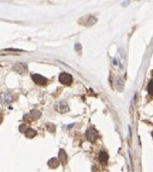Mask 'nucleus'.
<instances>
[{
  "instance_id": "obj_1",
  "label": "nucleus",
  "mask_w": 153,
  "mask_h": 172,
  "mask_svg": "<svg viewBox=\"0 0 153 172\" xmlns=\"http://www.w3.org/2000/svg\"><path fill=\"white\" fill-rule=\"evenodd\" d=\"M15 98H16L15 94H13L12 92L7 91V92H4V93L1 94V97H0V101H1V103L7 104V103H11V102H12Z\"/></svg>"
},
{
  "instance_id": "obj_9",
  "label": "nucleus",
  "mask_w": 153,
  "mask_h": 172,
  "mask_svg": "<svg viewBox=\"0 0 153 172\" xmlns=\"http://www.w3.org/2000/svg\"><path fill=\"white\" fill-rule=\"evenodd\" d=\"M59 161L62 164H66L68 162V155H66L65 150H63V149L59 150Z\"/></svg>"
},
{
  "instance_id": "obj_8",
  "label": "nucleus",
  "mask_w": 153,
  "mask_h": 172,
  "mask_svg": "<svg viewBox=\"0 0 153 172\" xmlns=\"http://www.w3.org/2000/svg\"><path fill=\"white\" fill-rule=\"evenodd\" d=\"M107 160H109V154L106 152H101L99 154V161L101 162V164H106L107 162Z\"/></svg>"
},
{
  "instance_id": "obj_7",
  "label": "nucleus",
  "mask_w": 153,
  "mask_h": 172,
  "mask_svg": "<svg viewBox=\"0 0 153 172\" xmlns=\"http://www.w3.org/2000/svg\"><path fill=\"white\" fill-rule=\"evenodd\" d=\"M39 116H40V111H38V110H33L30 114H28V115L24 116V120H25V121H28L29 119H30V120H34V119H38Z\"/></svg>"
},
{
  "instance_id": "obj_3",
  "label": "nucleus",
  "mask_w": 153,
  "mask_h": 172,
  "mask_svg": "<svg viewBox=\"0 0 153 172\" xmlns=\"http://www.w3.org/2000/svg\"><path fill=\"white\" fill-rule=\"evenodd\" d=\"M59 81L62 82L63 85H71L72 82V76L68 74V73H62L59 75Z\"/></svg>"
},
{
  "instance_id": "obj_12",
  "label": "nucleus",
  "mask_w": 153,
  "mask_h": 172,
  "mask_svg": "<svg viewBox=\"0 0 153 172\" xmlns=\"http://www.w3.org/2000/svg\"><path fill=\"white\" fill-rule=\"evenodd\" d=\"M147 91H148V93H150L151 96L153 97V80H151V81H150L148 86H147Z\"/></svg>"
},
{
  "instance_id": "obj_15",
  "label": "nucleus",
  "mask_w": 153,
  "mask_h": 172,
  "mask_svg": "<svg viewBox=\"0 0 153 172\" xmlns=\"http://www.w3.org/2000/svg\"><path fill=\"white\" fill-rule=\"evenodd\" d=\"M1 121H3V116H1V115H0V122H1Z\"/></svg>"
},
{
  "instance_id": "obj_16",
  "label": "nucleus",
  "mask_w": 153,
  "mask_h": 172,
  "mask_svg": "<svg viewBox=\"0 0 153 172\" xmlns=\"http://www.w3.org/2000/svg\"><path fill=\"white\" fill-rule=\"evenodd\" d=\"M152 137H153V132H152Z\"/></svg>"
},
{
  "instance_id": "obj_10",
  "label": "nucleus",
  "mask_w": 153,
  "mask_h": 172,
  "mask_svg": "<svg viewBox=\"0 0 153 172\" xmlns=\"http://www.w3.org/2000/svg\"><path fill=\"white\" fill-rule=\"evenodd\" d=\"M59 160L58 159H56V158H53V159H51L50 161H48V166L50 167H52V169H56V167H58L59 166Z\"/></svg>"
},
{
  "instance_id": "obj_2",
  "label": "nucleus",
  "mask_w": 153,
  "mask_h": 172,
  "mask_svg": "<svg viewBox=\"0 0 153 172\" xmlns=\"http://www.w3.org/2000/svg\"><path fill=\"white\" fill-rule=\"evenodd\" d=\"M98 137H99V135H98V132L95 131V128H88V130H87V132H86V138H87L88 141L95 142Z\"/></svg>"
},
{
  "instance_id": "obj_6",
  "label": "nucleus",
  "mask_w": 153,
  "mask_h": 172,
  "mask_svg": "<svg viewBox=\"0 0 153 172\" xmlns=\"http://www.w3.org/2000/svg\"><path fill=\"white\" fill-rule=\"evenodd\" d=\"M56 109L58 111H60V113H65L69 110V107H68V103L66 102H60V103H58L56 105Z\"/></svg>"
},
{
  "instance_id": "obj_13",
  "label": "nucleus",
  "mask_w": 153,
  "mask_h": 172,
  "mask_svg": "<svg viewBox=\"0 0 153 172\" xmlns=\"http://www.w3.org/2000/svg\"><path fill=\"white\" fill-rule=\"evenodd\" d=\"M19 130H21V131H23V132H25V131H24V130H28V128H27V127H25L24 125H22V126L19 127Z\"/></svg>"
},
{
  "instance_id": "obj_5",
  "label": "nucleus",
  "mask_w": 153,
  "mask_h": 172,
  "mask_svg": "<svg viewBox=\"0 0 153 172\" xmlns=\"http://www.w3.org/2000/svg\"><path fill=\"white\" fill-rule=\"evenodd\" d=\"M12 69L15 70V72L19 73V74H24L27 72V66H25L24 63H18V64H16Z\"/></svg>"
},
{
  "instance_id": "obj_14",
  "label": "nucleus",
  "mask_w": 153,
  "mask_h": 172,
  "mask_svg": "<svg viewBox=\"0 0 153 172\" xmlns=\"http://www.w3.org/2000/svg\"><path fill=\"white\" fill-rule=\"evenodd\" d=\"M48 128L52 130V132H54V130H56V127H54L53 125H48Z\"/></svg>"
},
{
  "instance_id": "obj_11",
  "label": "nucleus",
  "mask_w": 153,
  "mask_h": 172,
  "mask_svg": "<svg viewBox=\"0 0 153 172\" xmlns=\"http://www.w3.org/2000/svg\"><path fill=\"white\" fill-rule=\"evenodd\" d=\"M24 133H25V136L28 138H33V137L36 136V131H35V130H32V128H28Z\"/></svg>"
},
{
  "instance_id": "obj_4",
  "label": "nucleus",
  "mask_w": 153,
  "mask_h": 172,
  "mask_svg": "<svg viewBox=\"0 0 153 172\" xmlns=\"http://www.w3.org/2000/svg\"><path fill=\"white\" fill-rule=\"evenodd\" d=\"M32 78H33L34 82H36L38 85H46V84H47V79L44 78V76L39 75V74H33Z\"/></svg>"
}]
</instances>
